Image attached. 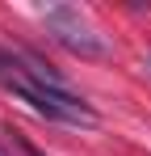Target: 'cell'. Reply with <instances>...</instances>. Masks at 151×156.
I'll use <instances>...</instances> for the list:
<instances>
[{"instance_id": "obj_1", "label": "cell", "mask_w": 151, "mask_h": 156, "mask_svg": "<svg viewBox=\"0 0 151 156\" xmlns=\"http://www.w3.org/2000/svg\"><path fill=\"white\" fill-rule=\"evenodd\" d=\"M42 21H46V34H50V38H55L59 47H67L72 55H80V59H105V55H109L105 38L84 21V13L72 9V4H55V9H46Z\"/></svg>"}, {"instance_id": "obj_2", "label": "cell", "mask_w": 151, "mask_h": 156, "mask_svg": "<svg viewBox=\"0 0 151 156\" xmlns=\"http://www.w3.org/2000/svg\"><path fill=\"white\" fill-rule=\"evenodd\" d=\"M147 72H151V51H147Z\"/></svg>"}, {"instance_id": "obj_3", "label": "cell", "mask_w": 151, "mask_h": 156, "mask_svg": "<svg viewBox=\"0 0 151 156\" xmlns=\"http://www.w3.org/2000/svg\"><path fill=\"white\" fill-rule=\"evenodd\" d=\"M0 156H8V152H4V148H0Z\"/></svg>"}]
</instances>
